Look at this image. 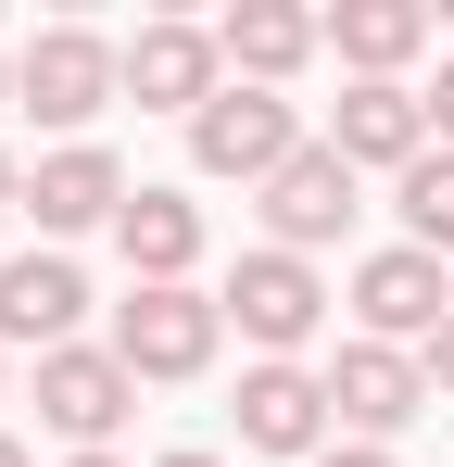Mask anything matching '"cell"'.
I'll return each instance as SVG.
<instances>
[{"label":"cell","instance_id":"26","mask_svg":"<svg viewBox=\"0 0 454 467\" xmlns=\"http://www.w3.org/2000/svg\"><path fill=\"white\" fill-rule=\"evenodd\" d=\"M0 391H13V354H0Z\"/></svg>","mask_w":454,"mask_h":467},{"label":"cell","instance_id":"7","mask_svg":"<svg viewBox=\"0 0 454 467\" xmlns=\"http://www.w3.org/2000/svg\"><path fill=\"white\" fill-rule=\"evenodd\" d=\"M315 140L354 164V177H404L417 152H442V140H429V88H417V77H341V101H328Z\"/></svg>","mask_w":454,"mask_h":467},{"label":"cell","instance_id":"12","mask_svg":"<svg viewBox=\"0 0 454 467\" xmlns=\"http://www.w3.org/2000/svg\"><path fill=\"white\" fill-rule=\"evenodd\" d=\"M215 88H227V51H215L202 13H151L139 38H127V101L139 114H202Z\"/></svg>","mask_w":454,"mask_h":467},{"label":"cell","instance_id":"20","mask_svg":"<svg viewBox=\"0 0 454 467\" xmlns=\"http://www.w3.org/2000/svg\"><path fill=\"white\" fill-rule=\"evenodd\" d=\"M315 467H404V455H391V442H328Z\"/></svg>","mask_w":454,"mask_h":467},{"label":"cell","instance_id":"21","mask_svg":"<svg viewBox=\"0 0 454 467\" xmlns=\"http://www.w3.org/2000/svg\"><path fill=\"white\" fill-rule=\"evenodd\" d=\"M0 215H26V164H13V140H0Z\"/></svg>","mask_w":454,"mask_h":467},{"label":"cell","instance_id":"19","mask_svg":"<svg viewBox=\"0 0 454 467\" xmlns=\"http://www.w3.org/2000/svg\"><path fill=\"white\" fill-rule=\"evenodd\" d=\"M417 367H429V391H442V404H454V316H442V341H429Z\"/></svg>","mask_w":454,"mask_h":467},{"label":"cell","instance_id":"5","mask_svg":"<svg viewBox=\"0 0 454 467\" xmlns=\"http://www.w3.org/2000/svg\"><path fill=\"white\" fill-rule=\"evenodd\" d=\"M127 417H139V379H127L114 341H64V354H38V430H51L64 455H114Z\"/></svg>","mask_w":454,"mask_h":467},{"label":"cell","instance_id":"14","mask_svg":"<svg viewBox=\"0 0 454 467\" xmlns=\"http://www.w3.org/2000/svg\"><path fill=\"white\" fill-rule=\"evenodd\" d=\"M76 316H88V265H76V253L38 240V253L0 265V354H64Z\"/></svg>","mask_w":454,"mask_h":467},{"label":"cell","instance_id":"8","mask_svg":"<svg viewBox=\"0 0 454 467\" xmlns=\"http://www.w3.org/2000/svg\"><path fill=\"white\" fill-rule=\"evenodd\" d=\"M429 404H442V391H429V367H417L404 341H341V354H328V417H341V442H404Z\"/></svg>","mask_w":454,"mask_h":467},{"label":"cell","instance_id":"1","mask_svg":"<svg viewBox=\"0 0 454 467\" xmlns=\"http://www.w3.org/2000/svg\"><path fill=\"white\" fill-rule=\"evenodd\" d=\"M127 101V38H101V26H26V51H13V114H38L51 127V152L88 140L101 114Z\"/></svg>","mask_w":454,"mask_h":467},{"label":"cell","instance_id":"10","mask_svg":"<svg viewBox=\"0 0 454 467\" xmlns=\"http://www.w3.org/2000/svg\"><path fill=\"white\" fill-rule=\"evenodd\" d=\"M227 417H240V455H278V467H315L328 430H341L328 417V367H265V354L240 367V404Z\"/></svg>","mask_w":454,"mask_h":467},{"label":"cell","instance_id":"9","mask_svg":"<svg viewBox=\"0 0 454 467\" xmlns=\"http://www.w3.org/2000/svg\"><path fill=\"white\" fill-rule=\"evenodd\" d=\"M253 202H265V240H278V253H303V265H315V253H328V240L354 228V215H366V177H354V164L328 152V140H303V152L278 164V177H265V190H253Z\"/></svg>","mask_w":454,"mask_h":467},{"label":"cell","instance_id":"13","mask_svg":"<svg viewBox=\"0 0 454 467\" xmlns=\"http://www.w3.org/2000/svg\"><path fill=\"white\" fill-rule=\"evenodd\" d=\"M127 190H139V177L101 152V140H64V152L26 164V215H38V240H51V253H64V240H88V228H114V215H127Z\"/></svg>","mask_w":454,"mask_h":467},{"label":"cell","instance_id":"15","mask_svg":"<svg viewBox=\"0 0 454 467\" xmlns=\"http://www.w3.org/2000/svg\"><path fill=\"white\" fill-rule=\"evenodd\" d=\"M215 51L240 88H291L315 51H328V13H303V0H227L215 13Z\"/></svg>","mask_w":454,"mask_h":467},{"label":"cell","instance_id":"2","mask_svg":"<svg viewBox=\"0 0 454 467\" xmlns=\"http://www.w3.org/2000/svg\"><path fill=\"white\" fill-rule=\"evenodd\" d=\"M215 304H227V328H240V341H253L265 367H303L341 291H328V278H315L303 253H278V240H253V253H240V265L215 278Z\"/></svg>","mask_w":454,"mask_h":467},{"label":"cell","instance_id":"18","mask_svg":"<svg viewBox=\"0 0 454 467\" xmlns=\"http://www.w3.org/2000/svg\"><path fill=\"white\" fill-rule=\"evenodd\" d=\"M429 140L454 152V51H442V77H429Z\"/></svg>","mask_w":454,"mask_h":467},{"label":"cell","instance_id":"16","mask_svg":"<svg viewBox=\"0 0 454 467\" xmlns=\"http://www.w3.org/2000/svg\"><path fill=\"white\" fill-rule=\"evenodd\" d=\"M429 38H442V13H429V0H341V13H328L341 77H404Z\"/></svg>","mask_w":454,"mask_h":467},{"label":"cell","instance_id":"22","mask_svg":"<svg viewBox=\"0 0 454 467\" xmlns=\"http://www.w3.org/2000/svg\"><path fill=\"white\" fill-rule=\"evenodd\" d=\"M151 467H240V455H215V442H177V455H151Z\"/></svg>","mask_w":454,"mask_h":467},{"label":"cell","instance_id":"24","mask_svg":"<svg viewBox=\"0 0 454 467\" xmlns=\"http://www.w3.org/2000/svg\"><path fill=\"white\" fill-rule=\"evenodd\" d=\"M64 467H139V455H127V442H114V455H64Z\"/></svg>","mask_w":454,"mask_h":467},{"label":"cell","instance_id":"25","mask_svg":"<svg viewBox=\"0 0 454 467\" xmlns=\"http://www.w3.org/2000/svg\"><path fill=\"white\" fill-rule=\"evenodd\" d=\"M0 114H13V64H0Z\"/></svg>","mask_w":454,"mask_h":467},{"label":"cell","instance_id":"17","mask_svg":"<svg viewBox=\"0 0 454 467\" xmlns=\"http://www.w3.org/2000/svg\"><path fill=\"white\" fill-rule=\"evenodd\" d=\"M391 215H404L417 253H454V152H417V164H404V177H391Z\"/></svg>","mask_w":454,"mask_h":467},{"label":"cell","instance_id":"3","mask_svg":"<svg viewBox=\"0 0 454 467\" xmlns=\"http://www.w3.org/2000/svg\"><path fill=\"white\" fill-rule=\"evenodd\" d=\"M291 152H303V101L291 88H240L227 77L215 101L190 114V177H202V190H265Z\"/></svg>","mask_w":454,"mask_h":467},{"label":"cell","instance_id":"6","mask_svg":"<svg viewBox=\"0 0 454 467\" xmlns=\"http://www.w3.org/2000/svg\"><path fill=\"white\" fill-rule=\"evenodd\" d=\"M114 354H127V379H202L227 354V304L202 278H177V291H127L114 304Z\"/></svg>","mask_w":454,"mask_h":467},{"label":"cell","instance_id":"11","mask_svg":"<svg viewBox=\"0 0 454 467\" xmlns=\"http://www.w3.org/2000/svg\"><path fill=\"white\" fill-rule=\"evenodd\" d=\"M114 253H127V291H177V278H202L215 215H202L177 177H139V190H127V215H114Z\"/></svg>","mask_w":454,"mask_h":467},{"label":"cell","instance_id":"23","mask_svg":"<svg viewBox=\"0 0 454 467\" xmlns=\"http://www.w3.org/2000/svg\"><path fill=\"white\" fill-rule=\"evenodd\" d=\"M0 467H38V455H26V430H0Z\"/></svg>","mask_w":454,"mask_h":467},{"label":"cell","instance_id":"4","mask_svg":"<svg viewBox=\"0 0 454 467\" xmlns=\"http://www.w3.org/2000/svg\"><path fill=\"white\" fill-rule=\"evenodd\" d=\"M341 304H354V341H404V354H429V341H442V316H454V278H442V253L378 240V253H354Z\"/></svg>","mask_w":454,"mask_h":467}]
</instances>
